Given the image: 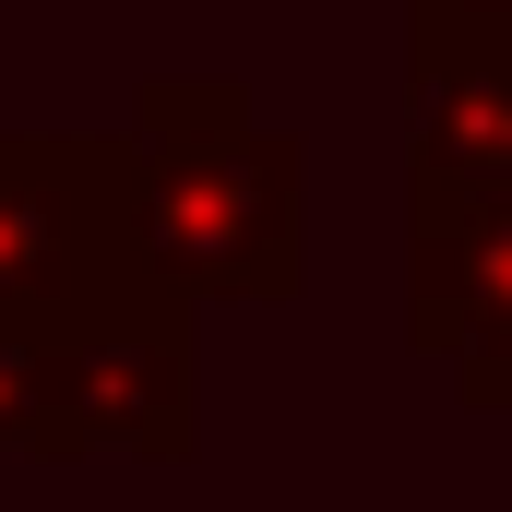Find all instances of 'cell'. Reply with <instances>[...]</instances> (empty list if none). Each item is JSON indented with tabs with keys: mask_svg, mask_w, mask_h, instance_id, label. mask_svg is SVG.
<instances>
[{
	"mask_svg": "<svg viewBox=\"0 0 512 512\" xmlns=\"http://www.w3.org/2000/svg\"><path fill=\"white\" fill-rule=\"evenodd\" d=\"M120 251L143 298H298L310 286V155L262 131L227 72H155L120 131Z\"/></svg>",
	"mask_w": 512,
	"mask_h": 512,
	"instance_id": "cell-1",
	"label": "cell"
},
{
	"mask_svg": "<svg viewBox=\"0 0 512 512\" xmlns=\"http://www.w3.org/2000/svg\"><path fill=\"white\" fill-rule=\"evenodd\" d=\"M143 298L120 251V131H0V334Z\"/></svg>",
	"mask_w": 512,
	"mask_h": 512,
	"instance_id": "cell-2",
	"label": "cell"
},
{
	"mask_svg": "<svg viewBox=\"0 0 512 512\" xmlns=\"http://www.w3.org/2000/svg\"><path fill=\"white\" fill-rule=\"evenodd\" d=\"M60 453L72 465H179L191 453V310L120 298L72 334H48Z\"/></svg>",
	"mask_w": 512,
	"mask_h": 512,
	"instance_id": "cell-3",
	"label": "cell"
},
{
	"mask_svg": "<svg viewBox=\"0 0 512 512\" xmlns=\"http://www.w3.org/2000/svg\"><path fill=\"white\" fill-rule=\"evenodd\" d=\"M512 191V12L405 0V203Z\"/></svg>",
	"mask_w": 512,
	"mask_h": 512,
	"instance_id": "cell-4",
	"label": "cell"
},
{
	"mask_svg": "<svg viewBox=\"0 0 512 512\" xmlns=\"http://www.w3.org/2000/svg\"><path fill=\"white\" fill-rule=\"evenodd\" d=\"M405 334L465 405H512V191L405 203Z\"/></svg>",
	"mask_w": 512,
	"mask_h": 512,
	"instance_id": "cell-5",
	"label": "cell"
}]
</instances>
